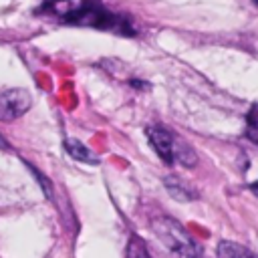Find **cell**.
I'll list each match as a JSON object with an SVG mask.
<instances>
[{"label":"cell","mask_w":258,"mask_h":258,"mask_svg":"<svg viewBox=\"0 0 258 258\" xmlns=\"http://www.w3.org/2000/svg\"><path fill=\"white\" fill-rule=\"evenodd\" d=\"M145 135L153 147V151L159 155V159L165 165H183V167H194L198 163L196 151L177 135H173L167 127L161 125H151L145 129Z\"/></svg>","instance_id":"cell-2"},{"label":"cell","mask_w":258,"mask_h":258,"mask_svg":"<svg viewBox=\"0 0 258 258\" xmlns=\"http://www.w3.org/2000/svg\"><path fill=\"white\" fill-rule=\"evenodd\" d=\"M64 151H67L73 159H77V161L91 163V165H97V163H99V159L91 153V149H89L85 143H81L79 139H67V141H64Z\"/></svg>","instance_id":"cell-5"},{"label":"cell","mask_w":258,"mask_h":258,"mask_svg":"<svg viewBox=\"0 0 258 258\" xmlns=\"http://www.w3.org/2000/svg\"><path fill=\"white\" fill-rule=\"evenodd\" d=\"M38 12L67 24L91 26L99 30H115L125 36H133L135 32L127 18L105 8L101 0H44Z\"/></svg>","instance_id":"cell-1"},{"label":"cell","mask_w":258,"mask_h":258,"mask_svg":"<svg viewBox=\"0 0 258 258\" xmlns=\"http://www.w3.org/2000/svg\"><path fill=\"white\" fill-rule=\"evenodd\" d=\"M151 230L157 240L173 254V256H202L204 250L189 236V232L169 216H157L151 220Z\"/></svg>","instance_id":"cell-3"},{"label":"cell","mask_w":258,"mask_h":258,"mask_svg":"<svg viewBox=\"0 0 258 258\" xmlns=\"http://www.w3.org/2000/svg\"><path fill=\"white\" fill-rule=\"evenodd\" d=\"M218 256L220 258H244V256H256V254L252 250H248L246 246L238 244V242L222 240L218 244Z\"/></svg>","instance_id":"cell-7"},{"label":"cell","mask_w":258,"mask_h":258,"mask_svg":"<svg viewBox=\"0 0 258 258\" xmlns=\"http://www.w3.org/2000/svg\"><path fill=\"white\" fill-rule=\"evenodd\" d=\"M246 137L258 145V105H252L246 115Z\"/></svg>","instance_id":"cell-8"},{"label":"cell","mask_w":258,"mask_h":258,"mask_svg":"<svg viewBox=\"0 0 258 258\" xmlns=\"http://www.w3.org/2000/svg\"><path fill=\"white\" fill-rule=\"evenodd\" d=\"M163 183H165L169 196H173V198L179 200V202H191V200L198 198V194H196L189 185H185L181 179H177V177H165Z\"/></svg>","instance_id":"cell-6"},{"label":"cell","mask_w":258,"mask_h":258,"mask_svg":"<svg viewBox=\"0 0 258 258\" xmlns=\"http://www.w3.org/2000/svg\"><path fill=\"white\" fill-rule=\"evenodd\" d=\"M248 187H250V191H252V194H254V196L258 198V179H256V181H252V183H250Z\"/></svg>","instance_id":"cell-9"},{"label":"cell","mask_w":258,"mask_h":258,"mask_svg":"<svg viewBox=\"0 0 258 258\" xmlns=\"http://www.w3.org/2000/svg\"><path fill=\"white\" fill-rule=\"evenodd\" d=\"M32 105L26 89H8L0 93V121H14L24 115Z\"/></svg>","instance_id":"cell-4"},{"label":"cell","mask_w":258,"mask_h":258,"mask_svg":"<svg viewBox=\"0 0 258 258\" xmlns=\"http://www.w3.org/2000/svg\"><path fill=\"white\" fill-rule=\"evenodd\" d=\"M0 149H10V145H8V141H6V139H4L2 135H0Z\"/></svg>","instance_id":"cell-10"}]
</instances>
